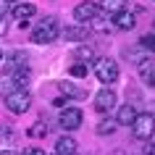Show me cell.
<instances>
[{"label": "cell", "instance_id": "obj_34", "mask_svg": "<svg viewBox=\"0 0 155 155\" xmlns=\"http://www.w3.org/2000/svg\"><path fill=\"white\" fill-rule=\"evenodd\" d=\"M0 61H3V53H0Z\"/></svg>", "mask_w": 155, "mask_h": 155}, {"label": "cell", "instance_id": "obj_30", "mask_svg": "<svg viewBox=\"0 0 155 155\" xmlns=\"http://www.w3.org/2000/svg\"><path fill=\"white\" fill-rule=\"evenodd\" d=\"M66 103H68V100H63V97H55V100H53V105H55V108H63Z\"/></svg>", "mask_w": 155, "mask_h": 155}, {"label": "cell", "instance_id": "obj_20", "mask_svg": "<svg viewBox=\"0 0 155 155\" xmlns=\"http://www.w3.org/2000/svg\"><path fill=\"white\" fill-rule=\"evenodd\" d=\"M139 45H142V50H145V53H150V55H153V53H155V34H145V37L139 40Z\"/></svg>", "mask_w": 155, "mask_h": 155}, {"label": "cell", "instance_id": "obj_12", "mask_svg": "<svg viewBox=\"0 0 155 155\" xmlns=\"http://www.w3.org/2000/svg\"><path fill=\"white\" fill-rule=\"evenodd\" d=\"M76 153V139L74 137H61L55 142V155H74Z\"/></svg>", "mask_w": 155, "mask_h": 155}, {"label": "cell", "instance_id": "obj_33", "mask_svg": "<svg viewBox=\"0 0 155 155\" xmlns=\"http://www.w3.org/2000/svg\"><path fill=\"white\" fill-rule=\"evenodd\" d=\"M8 3H21V0H8Z\"/></svg>", "mask_w": 155, "mask_h": 155}, {"label": "cell", "instance_id": "obj_14", "mask_svg": "<svg viewBox=\"0 0 155 155\" xmlns=\"http://www.w3.org/2000/svg\"><path fill=\"white\" fill-rule=\"evenodd\" d=\"M26 63H29L26 53H13L8 58V63H5V71H21V68H26Z\"/></svg>", "mask_w": 155, "mask_h": 155}, {"label": "cell", "instance_id": "obj_1", "mask_svg": "<svg viewBox=\"0 0 155 155\" xmlns=\"http://www.w3.org/2000/svg\"><path fill=\"white\" fill-rule=\"evenodd\" d=\"M61 37V26H58L55 16H45V21L37 24V29L32 32V42L34 45H50Z\"/></svg>", "mask_w": 155, "mask_h": 155}, {"label": "cell", "instance_id": "obj_18", "mask_svg": "<svg viewBox=\"0 0 155 155\" xmlns=\"http://www.w3.org/2000/svg\"><path fill=\"white\" fill-rule=\"evenodd\" d=\"M0 145H16V131L8 124H0Z\"/></svg>", "mask_w": 155, "mask_h": 155}, {"label": "cell", "instance_id": "obj_2", "mask_svg": "<svg viewBox=\"0 0 155 155\" xmlns=\"http://www.w3.org/2000/svg\"><path fill=\"white\" fill-rule=\"evenodd\" d=\"M95 76L105 87L118 82V63H116L113 58H95Z\"/></svg>", "mask_w": 155, "mask_h": 155}, {"label": "cell", "instance_id": "obj_11", "mask_svg": "<svg viewBox=\"0 0 155 155\" xmlns=\"http://www.w3.org/2000/svg\"><path fill=\"white\" fill-rule=\"evenodd\" d=\"M66 42H79V40H87V26H66L61 32Z\"/></svg>", "mask_w": 155, "mask_h": 155}, {"label": "cell", "instance_id": "obj_5", "mask_svg": "<svg viewBox=\"0 0 155 155\" xmlns=\"http://www.w3.org/2000/svg\"><path fill=\"white\" fill-rule=\"evenodd\" d=\"M82 110L79 108H66V110H61V118H58V124H61V129L63 131H74L82 126Z\"/></svg>", "mask_w": 155, "mask_h": 155}, {"label": "cell", "instance_id": "obj_27", "mask_svg": "<svg viewBox=\"0 0 155 155\" xmlns=\"http://www.w3.org/2000/svg\"><path fill=\"white\" fill-rule=\"evenodd\" d=\"M24 155H45V150H40V147H26Z\"/></svg>", "mask_w": 155, "mask_h": 155}, {"label": "cell", "instance_id": "obj_26", "mask_svg": "<svg viewBox=\"0 0 155 155\" xmlns=\"http://www.w3.org/2000/svg\"><path fill=\"white\" fill-rule=\"evenodd\" d=\"M8 11H11V3H8V0H0V18L5 16Z\"/></svg>", "mask_w": 155, "mask_h": 155}, {"label": "cell", "instance_id": "obj_16", "mask_svg": "<svg viewBox=\"0 0 155 155\" xmlns=\"http://www.w3.org/2000/svg\"><path fill=\"white\" fill-rule=\"evenodd\" d=\"M74 58H76V61H79V63H90V61H95V48H92V45H79V48H76V53H74Z\"/></svg>", "mask_w": 155, "mask_h": 155}, {"label": "cell", "instance_id": "obj_9", "mask_svg": "<svg viewBox=\"0 0 155 155\" xmlns=\"http://www.w3.org/2000/svg\"><path fill=\"white\" fill-rule=\"evenodd\" d=\"M134 118H137V110H134L131 103H126V105H121L118 113H116V126H131Z\"/></svg>", "mask_w": 155, "mask_h": 155}, {"label": "cell", "instance_id": "obj_32", "mask_svg": "<svg viewBox=\"0 0 155 155\" xmlns=\"http://www.w3.org/2000/svg\"><path fill=\"white\" fill-rule=\"evenodd\" d=\"M0 155H18V153H13V150H0Z\"/></svg>", "mask_w": 155, "mask_h": 155}, {"label": "cell", "instance_id": "obj_8", "mask_svg": "<svg viewBox=\"0 0 155 155\" xmlns=\"http://www.w3.org/2000/svg\"><path fill=\"white\" fill-rule=\"evenodd\" d=\"M100 11V5H95V3H79L76 8H74V18L79 21V26H84V24H90L92 18H95V13Z\"/></svg>", "mask_w": 155, "mask_h": 155}, {"label": "cell", "instance_id": "obj_28", "mask_svg": "<svg viewBox=\"0 0 155 155\" xmlns=\"http://www.w3.org/2000/svg\"><path fill=\"white\" fill-rule=\"evenodd\" d=\"M5 32H8V21H5V18H0V37H3Z\"/></svg>", "mask_w": 155, "mask_h": 155}, {"label": "cell", "instance_id": "obj_10", "mask_svg": "<svg viewBox=\"0 0 155 155\" xmlns=\"http://www.w3.org/2000/svg\"><path fill=\"white\" fill-rule=\"evenodd\" d=\"M110 21H113V26H118V29H124V32H126V29H134V26H137V18H134V13H126V11L116 13V16L110 18Z\"/></svg>", "mask_w": 155, "mask_h": 155}, {"label": "cell", "instance_id": "obj_21", "mask_svg": "<svg viewBox=\"0 0 155 155\" xmlns=\"http://www.w3.org/2000/svg\"><path fill=\"white\" fill-rule=\"evenodd\" d=\"M95 131H97L100 137H105V134H113V131H116V121H100Z\"/></svg>", "mask_w": 155, "mask_h": 155}, {"label": "cell", "instance_id": "obj_19", "mask_svg": "<svg viewBox=\"0 0 155 155\" xmlns=\"http://www.w3.org/2000/svg\"><path fill=\"white\" fill-rule=\"evenodd\" d=\"M13 90H26V84H29V71L21 68V71H13Z\"/></svg>", "mask_w": 155, "mask_h": 155}, {"label": "cell", "instance_id": "obj_4", "mask_svg": "<svg viewBox=\"0 0 155 155\" xmlns=\"http://www.w3.org/2000/svg\"><path fill=\"white\" fill-rule=\"evenodd\" d=\"M131 134L137 139H150L155 134V116L150 113H137L134 124H131Z\"/></svg>", "mask_w": 155, "mask_h": 155}, {"label": "cell", "instance_id": "obj_31", "mask_svg": "<svg viewBox=\"0 0 155 155\" xmlns=\"http://www.w3.org/2000/svg\"><path fill=\"white\" fill-rule=\"evenodd\" d=\"M145 155H155V145H147L145 147Z\"/></svg>", "mask_w": 155, "mask_h": 155}, {"label": "cell", "instance_id": "obj_15", "mask_svg": "<svg viewBox=\"0 0 155 155\" xmlns=\"http://www.w3.org/2000/svg\"><path fill=\"white\" fill-rule=\"evenodd\" d=\"M110 24H113V21H110V16H108L105 11H97L95 18L90 21V26H92V29H97V32H108V26H110Z\"/></svg>", "mask_w": 155, "mask_h": 155}, {"label": "cell", "instance_id": "obj_7", "mask_svg": "<svg viewBox=\"0 0 155 155\" xmlns=\"http://www.w3.org/2000/svg\"><path fill=\"white\" fill-rule=\"evenodd\" d=\"M137 68H139L142 82H145L147 87H153V90H155V58H153V55H145V58L137 63Z\"/></svg>", "mask_w": 155, "mask_h": 155}, {"label": "cell", "instance_id": "obj_25", "mask_svg": "<svg viewBox=\"0 0 155 155\" xmlns=\"http://www.w3.org/2000/svg\"><path fill=\"white\" fill-rule=\"evenodd\" d=\"M71 76L74 79H84V76H87V66L84 63H74L71 66Z\"/></svg>", "mask_w": 155, "mask_h": 155}, {"label": "cell", "instance_id": "obj_13", "mask_svg": "<svg viewBox=\"0 0 155 155\" xmlns=\"http://www.w3.org/2000/svg\"><path fill=\"white\" fill-rule=\"evenodd\" d=\"M34 13H37V8H34L32 3H16V5H13V16H16L18 21H29Z\"/></svg>", "mask_w": 155, "mask_h": 155}, {"label": "cell", "instance_id": "obj_23", "mask_svg": "<svg viewBox=\"0 0 155 155\" xmlns=\"http://www.w3.org/2000/svg\"><path fill=\"white\" fill-rule=\"evenodd\" d=\"M26 134H29V137H45V134H48V126H45L42 121H37L34 126H29V131H26Z\"/></svg>", "mask_w": 155, "mask_h": 155}, {"label": "cell", "instance_id": "obj_29", "mask_svg": "<svg viewBox=\"0 0 155 155\" xmlns=\"http://www.w3.org/2000/svg\"><path fill=\"white\" fill-rule=\"evenodd\" d=\"M8 95V87H5V82H3V76H0V97H5Z\"/></svg>", "mask_w": 155, "mask_h": 155}, {"label": "cell", "instance_id": "obj_22", "mask_svg": "<svg viewBox=\"0 0 155 155\" xmlns=\"http://www.w3.org/2000/svg\"><path fill=\"white\" fill-rule=\"evenodd\" d=\"M58 87H61V92H66V95H71V97H82V95H84V92H82V90H76V87H74L71 82H61Z\"/></svg>", "mask_w": 155, "mask_h": 155}, {"label": "cell", "instance_id": "obj_6", "mask_svg": "<svg viewBox=\"0 0 155 155\" xmlns=\"http://www.w3.org/2000/svg\"><path fill=\"white\" fill-rule=\"evenodd\" d=\"M116 108V92L110 90V87H103V90L95 95V110H100V113H110Z\"/></svg>", "mask_w": 155, "mask_h": 155}, {"label": "cell", "instance_id": "obj_24", "mask_svg": "<svg viewBox=\"0 0 155 155\" xmlns=\"http://www.w3.org/2000/svg\"><path fill=\"white\" fill-rule=\"evenodd\" d=\"M126 55H129V58H134V63H139V61L145 58V50H142V45H134V48H129V50H126Z\"/></svg>", "mask_w": 155, "mask_h": 155}, {"label": "cell", "instance_id": "obj_3", "mask_svg": "<svg viewBox=\"0 0 155 155\" xmlns=\"http://www.w3.org/2000/svg\"><path fill=\"white\" fill-rule=\"evenodd\" d=\"M29 105H32V95L26 90H11L5 95V108L11 113H26Z\"/></svg>", "mask_w": 155, "mask_h": 155}, {"label": "cell", "instance_id": "obj_17", "mask_svg": "<svg viewBox=\"0 0 155 155\" xmlns=\"http://www.w3.org/2000/svg\"><path fill=\"white\" fill-rule=\"evenodd\" d=\"M126 8V0H103V5H100V11H105V13H121V11Z\"/></svg>", "mask_w": 155, "mask_h": 155}]
</instances>
